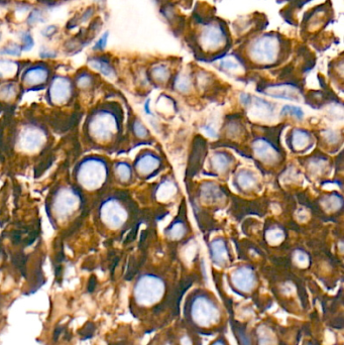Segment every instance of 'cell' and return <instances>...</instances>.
Listing matches in <instances>:
<instances>
[{
  "label": "cell",
  "mask_w": 344,
  "mask_h": 345,
  "mask_svg": "<svg viewBox=\"0 0 344 345\" xmlns=\"http://www.w3.org/2000/svg\"><path fill=\"white\" fill-rule=\"evenodd\" d=\"M22 41H23L24 50H26V51L30 50L31 47L33 46V40H32V37H31V35H30V33H28V32H25V33L23 34Z\"/></svg>",
  "instance_id": "10"
},
{
  "label": "cell",
  "mask_w": 344,
  "mask_h": 345,
  "mask_svg": "<svg viewBox=\"0 0 344 345\" xmlns=\"http://www.w3.org/2000/svg\"><path fill=\"white\" fill-rule=\"evenodd\" d=\"M61 332H62V328H61V327H58V328L55 330V333H54V339H55V340L58 339V337H59V335H60Z\"/></svg>",
  "instance_id": "15"
},
{
  "label": "cell",
  "mask_w": 344,
  "mask_h": 345,
  "mask_svg": "<svg viewBox=\"0 0 344 345\" xmlns=\"http://www.w3.org/2000/svg\"><path fill=\"white\" fill-rule=\"evenodd\" d=\"M92 65L98 69L99 71H101L103 74L105 75H110L111 72H112V69L111 67L104 61H101V60H95L92 62Z\"/></svg>",
  "instance_id": "9"
},
{
  "label": "cell",
  "mask_w": 344,
  "mask_h": 345,
  "mask_svg": "<svg viewBox=\"0 0 344 345\" xmlns=\"http://www.w3.org/2000/svg\"><path fill=\"white\" fill-rule=\"evenodd\" d=\"M191 317L200 326H210L220 318V312L215 304L205 296L196 297L191 305Z\"/></svg>",
  "instance_id": "2"
},
{
  "label": "cell",
  "mask_w": 344,
  "mask_h": 345,
  "mask_svg": "<svg viewBox=\"0 0 344 345\" xmlns=\"http://www.w3.org/2000/svg\"><path fill=\"white\" fill-rule=\"evenodd\" d=\"M212 345H225V343L222 340H217V341L213 342Z\"/></svg>",
  "instance_id": "16"
},
{
  "label": "cell",
  "mask_w": 344,
  "mask_h": 345,
  "mask_svg": "<svg viewBox=\"0 0 344 345\" xmlns=\"http://www.w3.org/2000/svg\"><path fill=\"white\" fill-rule=\"evenodd\" d=\"M221 65H222L223 68L228 69V70H235L236 68H238V64H237L236 62H234L233 60H225V61H222Z\"/></svg>",
  "instance_id": "12"
},
{
  "label": "cell",
  "mask_w": 344,
  "mask_h": 345,
  "mask_svg": "<svg viewBox=\"0 0 344 345\" xmlns=\"http://www.w3.org/2000/svg\"><path fill=\"white\" fill-rule=\"evenodd\" d=\"M232 283L236 289L242 292H249L255 286L254 273L248 267H241L233 273Z\"/></svg>",
  "instance_id": "5"
},
{
  "label": "cell",
  "mask_w": 344,
  "mask_h": 345,
  "mask_svg": "<svg viewBox=\"0 0 344 345\" xmlns=\"http://www.w3.org/2000/svg\"><path fill=\"white\" fill-rule=\"evenodd\" d=\"M95 287H96V279H95V277H91L89 280V284H88V292L92 293L94 291Z\"/></svg>",
  "instance_id": "14"
},
{
  "label": "cell",
  "mask_w": 344,
  "mask_h": 345,
  "mask_svg": "<svg viewBox=\"0 0 344 345\" xmlns=\"http://www.w3.org/2000/svg\"><path fill=\"white\" fill-rule=\"evenodd\" d=\"M279 51V38L272 34H266L257 38L250 47L251 57L259 63H272L276 61Z\"/></svg>",
  "instance_id": "3"
},
{
  "label": "cell",
  "mask_w": 344,
  "mask_h": 345,
  "mask_svg": "<svg viewBox=\"0 0 344 345\" xmlns=\"http://www.w3.org/2000/svg\"><path fill=\"white\" fill-rule=\"evenodd\" d=\"M224 41V32L221 26L217 24H210L206 26L200 36L202 47L208 50L219 48L223 45Z\"/></svg>",
  "instance_id": "4"
},
{
  "label": "cell",
  "mask_w": 344,
  "mask_h": 345,
  "mask_svg": "<svg viewBox=\"0 0 344 345\" xmlns=\"http://www.w3.org/2000/svg\"><path fill=\"white\" fill-rule=\"evenodd\" d=\"M94 331H95V325L93 322H87L84 327L80 330V335H81V339L85 340V339H89L93 336L94 334Z\"/></svg>",
  "instance_id": "7"
},
{
  "label": "cell",
  "mask_w": 344,
  "mask_h": 345,
  "mask_svg": "<svg viewBox=\"0 0 344 345\" xmlns=\"http://www.w3.org/2000/svg\"><path fill=\"white\" fill-rule=\"evenodd\" d=\"M165 293L164 282L155 276H144L136 284L134 296L141 306H151L158 303Z\"/></svg>",
  "instance_id": "1"
},
{
  "label": "cell",
  "mask_w": 344,
  "mask_h": 345,
  "mask_svg": "<svg viewBox=\"0 0 344 345\" xmlns=\"http://www.w3.org/2000/svg\"><path fill=\"white\" fill-rule=\"evenodd\" d=\"M226 250L221 241H216L212 245V258L217 264H222L226 260Z\"/></svg>",
  "instance_id": "6"
},
{
  "label": "cell",
  "mask_w": 344,
  "mask_h": 345,
  "mask_svg": "<svg viewBox=\"0 0 344 345\" xmlns=\"http://www.w3.org/2000/svg\"><path fill=\"white\" fill-rule=\"evenodd\" d=\"M287 113V114H294L295 116L298 119H302L304 116V112L302 111V109L300 107H296V106H291V105H287L282 109V114Z\"/></svg>",
  "instance_id": "8"
},
{
  "label": "cell",
  "mask_w": 344,
  "mask_h": 345,
  "mask_svg": "<svg viewBox=\"0 0 344 345\" xmlns=\"http://www.w3.org/2000/svg\"><path fill=\"white\" fill-rule=\"evenodd\" d=\"M106 42H107V34L105 33L103 36H101L100 40L97 42V44L95 46V49H99V50L103 49L105 47V45H106Z\"/></svg>",
  "instance_id": "13"
},
{
  "label": "cell",
  "mask_w": 344,
  "mask_h": 345,
  "mask_svg": "<svg viewBox=\"0 0 344 345\" xmlns=\"http://www.w3.org/2000/svg\"><path fill=\"white\" fill-rule=\"evenodd\" d=\"M21 53V49L17 46H13V47H8L5 48L2 51V54H6V55H13V56H18Z\"/></svg>",
  "instance_id": "11"
}]
</instances>
